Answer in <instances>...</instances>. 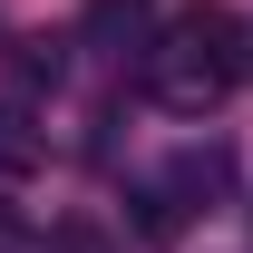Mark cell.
<instances>
[{
  "label": "cell",
  "mask_w": 253,
  "mask_h": 253,
  "mask_svg": "<svg viewBox=\"0 0 253 253\" xmlns=\"http://www.w3.org/2000/svg\"><path fill=\"white\" fill-rule=\"evenodd\" d=\"M146 78H156V97L166 107H214V97H234L244 88V68H253V39H244V20L224 10V0H195L185 20L146 49Z\"/></svg>",
  "instance_id": "1"
},
{
  "label": "cell",
  "mask_w": 253,
  "mask_h": 253,
  "mask_svg": "<svg viewBox=\"0 0 253 253\" xmlns=\"http://www.w3.org/2000/svg\"><path fill=\"white\" fill-rule=\"evenodd\" d=\"M146 20H156V0H88V20H78V30L107 39V49H136V39H146Z\"/></svg>",
  "instance_id": "2"
},
{
  "label": "cell",
  "mask_w": 253,
  "mask_h": 253,
  "mask_svg": "<svg viewBox=\"0 0 253 253\" xmlns=\"http://www.w3.org/2000/svg\"><path fill=\"white\" fill-rule=\"evenodd\" d=\"M234 185V156H224V146H185V156H175V195H224Z\"/></svg>",
  "instance_id": "3"
},
{
  "label": "cell",
  "mask_w": 253,
  "mask_h": 253,
  "mask_svg": "<svg viewBox=\"0 0 253 253\" xmlns=\"http://www.w3.org/2000/svg\"><path fill=\"white\" fill-rule=\"evenodd\" d=\"M39 156H49V136H39L20 107H0V175H30Z\"/></svg>",
  "instance_id": "4"
},
{
  "label": "cell",
  "mask_w": 253,
  "mask_h": 253,
  "mask_svg": "<svg viewBox=\"0 0 253 253\" xmlns=\"http://www.w3.org/2000/svg\"><path fill=\"white\" fill-rule=\"evenodd\" d=\"M10 88H20V97L59 88V49H49V39H10Z\"/></svg>",
  "instance_id": "5"
},
{
  "label": "cell",
  "mask_w": 253,
  "mask_h": 253,
  "mask_svg": "<svg viewBox=\"0 0 253 253\" xmlns=\"http://www.w3.org/2000/svg\"><path fill=\"white\" fill-rule=\"evenodd\" d=\"M136 234H146V244H175V234H185V195H175V185H146V195H136Z\"/></svg>",
  "instance_id": "6"
},
{
  "label": "cell",
  "mask_w": 253,
  "mask_h": 253,
  "mask_svg": "<svg viewBox=\"0 0 253 253\" xmlns=\"http://www.w3.org/2000/svg\"><path fill=\"white\" fill-rule=\"evenodd\" d=\"M39 253H117V234L88 224V214H68V224H49V244H39Z\"/></svg>",
  "instance_id": "7"
},
{
  "label": "cell",
  "mask_w": 253,
  "mask_h": 253,
  "mask_svg": "<svg viewBox=\"0 0 253 253\" xmlns=\"http://www.w3.org/2000/svg\"><path fill=\"white\" fill-rule=\"evenodd\" d=\"M0 253H30V234H20V214H0Z\"/></svg>",
  "instance_id": "8"
}]
</instances>
